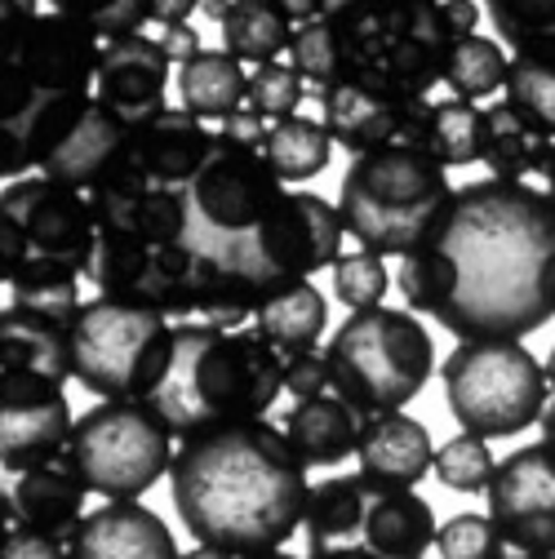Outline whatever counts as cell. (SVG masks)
Segmentation results:
<instances>
[{
  "mask_svg": "<svg viewBox=\"0 0 555 559\" xmlns=\"http://www.w3.org/2000/svg\"><path fill=\"white\" fill-rule=\"evenodd\" d=\"M85 498L90 488L67 466H36L14 479L5 493V528H36V533H58L67 537L85 520Z\"/></svg>",
  "mask_w": 555,
  "mask_h": 559,
  "instance_id": "cell-27",
  "label": "cell"
},
{
  "mask_svg": "<svg viewBox=\"0 0 555 559\" xmlns=\"http://www.w3.org/2000/svg\"><path fill=\"white\" fill-rule=\"evenodd\" d=\"M507 98L555 133V32L520 45L507 67Z\"/></svg>",
  "mask_w": 555,
  "mask_h": 559,
  "instance_id": "cell-34",
  "label": "cell"
},
{
  "mask_svg": "<svg viewBox=\"0 0 555 559\" xmlns=\"http://www.w3.org/2000/svg\"><path fill=\"white\" fill-rule=\"evenodd\" d=\"M516 559H555V555H516Z\"/></svg>",
  "mask_w": 555,
  "mask_h": 559,
  "instance_id": "cell-54",
  "label": "cell"
},
{
  "mask_svg": "<svg viewBox=\"0 0 555 559\" xmlns=\"http://www.w3.org/2000/svg\"><path fill=\"white\" fill-rule=\"evenodd\" d=\"M290 67L316 90L333 85L338 81V40H333V27L324 19H311L303 27H294V45H290Z\"/></svg>",
  "mask_w": 555,
  "mask_h": 559,
  "instance_id": "cell-43",
  "label": "cell"
},
{
  "mask_svg": "<svg viewBox=\"0 0 555 559\" xmlns=\"http://www.w3.org/2000/svg\"><path fill=\"white\" fill-rule=\"evenodd\" d=\"M324 324H329V302H324V294L311 285V280H298V285H285L281 294H271L253 316V329L285 360L303 356V352H316Z\"/></svg>",
  "mask_w": 555,
  "mask_h": 559,
  "instance_id": "cell-30",
  "label": "cell"
},
{
  "mask_svg": "<svg viewBox=\"0 0 555 559\" xmlns=\"http://www.w3.org/2000/svg\"><path fill=\"white\" fill-rule=\"evenodd\" d=\"M49 10L90 23L103 40L133 36L143 32V23H152V0H49Z\"/></svg>",
  "mask_w": 555,
  "mask_h": 559,
  "instance_id": "cell-39",
  "label": "cell"
},
{
  "mask_svg": "<svg viewBox=\"0 0 555 559\" xmlns=\"http://www.w3.org/2000/svg\"><path fill=\"white\" fill-rule=\"evenodd\" d=\"M169 67L174 58L165 53L161 40L133 32V36H116L103 45V62H98V81H94V98L107 103L116 116H125L129 124L147 120L156 111H165V90H169Z\"/></svg>",
  "mask_w": 555,
  "mask_h": 559,
  "instance_id": "cell-20",
  "label": "cell"
},
{
  "mask_svg": "<svg viewBox=\"0 0 555 559\" xmlns=\"http://www.w3.org/2000/svg\"><path fill=\"white\" fill-rule=\"evenodd\" d=\"M94 223L107 236H133V240H187V191L147 182L143 174H133L120 165L111 178H103L90 191Z\"/></svg>",
  "mask_w": 555,
  "mask_h": 559,
  "instance_id": "cell-19",
  "label": "cell"
},
{
  "mask_svg": "<svg viewBox=\"0 0 555 559\" xmlns=\"http://www.w3.org/2000/svg\"><path fill=\"white\" fill-rule=\"evenodd\" d=\"M480 165L489 169L494 178L507 182H524L529 174H551L555 165V133L533 120L520 103H494L484 107V152Z\"/></svg>",
  "mask_w": 555,
  "mask_h": 559,
  "instance_id": "cell-25",
  "label": "cell"
},
{
  "mask_svg": "<svg viewBox=\"0 0 555 559\" xmlns=\"http://www.w3.org/2000/svg\"><path fill=\"white\" fill-rule=\"evenodd\" d=\"M546 382H551V391H555V346H551V356H546Z\"/></svg>",
  "mask_w": 555,
  "mask_h": 559,
  "instance_id": "cell-52",
  "label": "cell"
},
{
  "mask_svg": "<svg viewBox=\"0 0 555 559\" xmlns=\"http://www.w3.org/2000/svg\"><path fill=\"white\" fill-rule=\"evenodd\" d=\"M174 507L187 533L232 555L281 550L307 515V462L267 417L223 423L178 440Z\"/></svg>",
  "mask_w": 555,
  "mask_h": 559,
  "instance_id": "cell-2",
  "label": "cell"
},
{
  "mask_svg": "<svg viewBox=\"0 0 555 559\" xmlns=\"http://www.w3.org/2000/svg\"><path fill=\"white\" fill-rule=\"evenodd\" d=\"M72 559H182L169 524L143 502H107L67 533Z\"/></svg>",
  "mask_w": 555,
  "mask_h": 559,
  "instance_id": "cell-23",
  "label": "cell"
},
{
  "mask_svg": "<svg viewBox=\"0 0 555 559\" xmlns=\"http://www.w3.org/2000/svg\"><path fill=\"white\" fill-rule=\"evenodd\" d=\"M356 462H361V471H369L378 479L418 484L436 466V449H432L427 427L413 423L404 408H395V413H374L365 423Z\"/></svg>",
  "mask_w": 555,
  "mask_h": 559,
  "instance_id": "cell-28",
  "label": "cell"
},
{
  "mask_svg": "<svg viewBox=\"0 0 555 559\" xmlns=\"http://www.w3.org/2000/svg\"><path fill=\"white\" fill-rule=\"evenodd\" d=\"M174 431L147 400H103L76 417L58 466L107 502H138L174 471Z\"/></svg>",
  "mask_w": 555,
  "mask_h": 559,
  "instance_id": "cell-9",
  "label": "cell"
},
{
  "mask_svg": "<svg viewBox=\"0 0 555 559\" xmlns=\"http://www.w3.org/2000/svg\"><path fill=\"white\" fill-rule=\"evenodd\" d=\"M285 200V182L262 156V147L214 133V147L187 187V245L214 253L249 236L275 204Z\"/></svg>",
  "mask_w": 555,
  "mask_h": 559,
  "instance_id": "cell-13",
  "label": "cell"
},
{
  "mask_svg": "<svg viewBox=\"0 0 555 559\" xmlns=\"http://www.w3.org/2000/svg\"><path fill=\"white\" fill-rule=\"evenodd\" d=\"M0 369L36 373V378H49V382L76 378L72 324L10 302L5 311H0Z\"/></svg>",
  "mask_w": 555,
  "mask_h": 559,
  "instance_id": "cell-26",
  "label": "cell"
},
{
  "mask_svg": "<svg viewBox=\"0 0 555 559\" xmlns=\"http://www.w3.org/2000/svg\"><path fill=\"white\" fill-rule=\"evenodd\" d=\"M182 559H240V555H232V550H219V546H196V550H187Z\"/></svg>",
  "mask_w": 555,
  "mask_h": 559,
  "instance_id": "cell-50",
  "label": "cell"
},
{
  "mask_svg": "<svg viewBox=\"0 0 555 559\" xmlns=\"http://www.w3.org/2000/svg\"><path fill=\"white\" fill-rule=\"evenodd\" d=\"M453 200L449 174L427 147H382L352 156L342 174L338 214L346 236L382 258H404L418 249Z\"/></svg>",
  "mask_w": 555,
  "mask_h": 559,
  "instance_id": "cell-6",
  "label": "cell"
},
{
  "mask_svg": "<svg viewBox=\"0 0 555 559\" xmlns=\"http://www.w3.org/2000/svg\"><path fill=\"white\" fill-rule=\"evenodd\" d=\"M0 559H72L67 550V537L58 533H36V528H5V542H0Z\"/></svg>",
  "mask_w": 555,
  "mask_h": 559,
  "instance_id": "cell-45",
  "label": "cell"
},
{
  "mask_svg": "<svg viewBox=\"0 0 555 559\" xmlns=\"http://www.w3.org/2000/svg\"><path fill=\"white\" fill-rule=\"evenodd\" d=\"M210 147H214V133L204 129V120H196L187 107H165L129 129L125 165L133 174H143L147 182L187 191Z\"/></svg>",
  "mask_w": 555,
  "mask_h": 559,
  "instance_id": "cell-21",
  "label": "cell"
},
{
  "mask_svg": "<svg viewBox=\"0 0 555 559\" xmlns=\"http://www.w3.org/2000/svg\"><path fill=\"white\" fill-rule=\"evenodd\" d=\"M178 98L196 120H227L249 103V72L227 49H200L178 62Z\"/></svg>",
  "mask_w": 555,
  "mask_h": 559,
  "instance_id": "cell-29",
  "label": "cell"
},
{
  "mask_svg": "<svg viewBox=\"0 0 555 559\" xmlns=\"http://www.w3.org/2000/svg\"><path fill=\"white\" fill-rule=\"evenodd\" d=\"M365 423H369V413L346 400L338 386H329L320 395L294 400L290 413L281 417V431L290 436V444L298 449L307 466H338L346 457H356Z\"/></svg>",
  "mask_w": 555,
  "mask_h": 559,
  "instance_id": "cell-24",
  "label": "cell"
},
{
  "mask_svg": "<svg viewBox=\"0 0 555 559\" xmlns=\"http://www.w3.org/2000/svg\"><path fill=\"white\" fill-rule=\"evenodd\" d=\"M303 533L307 559H423L436 546V515L413 484L352 471L311 484Z\"/></svg>",
  "mask_w": 555,
  "mask_h": 559,
  "instance_id": "cell-5",
  "label": "cell"
},
{
  "mask_svg": "<svg viewBox=\"0 0 555 559\" xmlns=\"http://www.w3.org/2000/svg\"><path fill=\"white\" fill-rule=\"evenodd\" d=\"M546 195H551V204H555V165H551V174H546Z\"/></svg>",
  "mask_w": 555,
  "mask_h": 559,
  "instance_id": "cell-53",
  "label": "cell"
},
{
  "mask_svg": "<svg viewBox=\"0 0 555 559\" xmlns=\"http://www.w3.org/2000/svg\"><path fill=\"white\" fill-rule=\"evenodd\" d=\"M342 236H346V223L338 214V204H329L316 191H285V200L249 236L204 258L245 271L267 294H281L285 285H298V280L333 266L342 258Z\"/></svg>",
  "mask_w": 555,
  "mask_h": 559,
  "instance_id": "cell-12",
  "label": "cell"
},
{
  "mask_svg": "<svg viewBox=\"0 0 555 559\" xmlns=\"http://www.w3.org/2000/svg\"><path fill=\"white\" fill-rule=\"evenodd\" d=\"M271 294L262 285H253V280L236 266H223L214 258L200 253V280H196V316L204 324L214 329H245L258 307L267 302Z\"/></svg>",
  "mask_w": 555,
  "mask_h": 559,
  "instance_id": "cell-33",
  "label": "cell"
},
{
  "mask_svg": "<svg viewBox=\"0 0 555 559\" xmlns=\"http://www.w3.org/2000/svg\"><path fill=\"white\" fill-rule=\"evenodd\" d=\"M98 245L94 204L85 191L27 174L5 182L0 195V280L36 285V280H85Z\"/></svg>",
  "mask_w": 555,
  "mask_h": 559,
  "instance_id": "cell-7",
  "label": "cell"
},
{
  "mask_svg": "<svg viewBox=\"0 0 555 559\" xmlns=\"http://www.w3.org/2000/svg\"><path fill=\"white\" fill-rule=\"evenodd\" d=\"M453 423L480 440H507L542 423L551 404L546 365L520 342H458L440 369Z\"/></svg>",
  "mask_w": 555,
  "mask_h": 559,
  "instance_id": "cell-11",
  "label": "cell"
},
{
  "mask_svg": "<svg viewBox=\"0 0 555 559\" xmlns=\"http://www.w3.org/2000/svg\"><path fill=\"white\" fill-rule=\"evenodd\" d=\"M129 129L133 124L125 116H116L107 103L90 98V107L81 111V120L67 129V138L45 156V165L36 174H45L49 182H62V187L90 195L103 178H111L125 165Z\"/></svg>",
  "mask_w": 555,
  "mask_h": 559,
  "instance_id": "cell-22",
  "label": "cell"
},
{
  "mask_svg": "<svg viewBox=\"0 0 555 559\" xmlns=\"http://www.w3.org/2000/svg\"><path fill=\"white\" fill-rule=\"evenodd\" d=\"M333 298L352 311H369V307H382L387 289H391V275H387V262L382 253L374 249H356V253H342L333 266Z\"/></svg>",
  "mask_w": 555,
  "mask_h": 559,
  "instance_id": "cell-38",
  "label": "cell"
},
{
  "mask_svg": "<svg viewBox=\"0 0 555 559\" xmlns=\"http://www.w3.org/2000/svg\"><path fill=\"white\" fill-rule=\"evenodd\" d=\"M196 5H200V0H152V23L178 27V23H187L196 14Z\"/></svg>",
  "mask_w": 555,
  "mask_h": 559,
  "instance_id": "cell-49",
  "label": "cell"
},
{
  "mask_svg": "<svg viewBox=\"0 0 555 559\" xmlns=\"http://www.w3.org/2000/svg\"><path fill=\"white\" fill-rule=\"evenodd\" d=\"M161 45H165V53H169L174 62H187L191 53H200V49H204V45H200V32H191L187 23L165 27V32H161Z\"/></svg>",
  "mask_w": 555,
  "mask_h": 559,
  "instance_id": "cell-47",
  "label": "cell"
},
{
  "mask_svg": "<svg viewBox=\"0 0 555 559\" xmlns=\"http://www.w3.org/2000/svg\"><path fill=\"white\" fill-rule=\"evenodd\" d=\"M440 559H507V537L498 533L494 515L462 511L436 528Z\"/></svg>",
  "mask_w": 555,
  "mask_h": 559,
  "instance_id": "cell-40",
  "label": "cell"
},
{
  "mask_svg": "<svg viewBox=\"0 0 555 559\" xmlns=\"http://www.w3.org/2000/svg\"><path fill=\"white\" fill-rule=\"evenodd\" d=\"M85 280L103 298H116L129 307H147L161 316H196L200 253L187 240L161 245V240L98 231Z\"/></svg>",
  "mask_w": 555,
  "mask_h": 559,
  "instance_id": "cell-15",
  "label": "cell"
},
{
  "mask_svg": "<svg viewBox=\"0 0 555 559\" xmlns=\"http://www.w3.org/2000/svg\"><path fill=\"white\" fill-rule=\"evenodd\" d=\"M76 413L62 395V382L36 373L0 369V462L23 475L36 466H54L72 440Z\"/></svg>",
  "mask_w": 555,
  "mask_h": 559,
  "instance_id": "cell-16",
  "label": "cell"
},
{
  "mask_svg": "<svg viewBox=\"0 0 555 559\" xmlns=\"http://www.w3.org/2000/svg\"><path fill=\"white\" fill-rule=\"evenodd\" d=\"M76 382L103 400H152L174 360V324L116 298L81 302L72 320Z\"/></svg>",
  "mask_w": 555,
  "mask_h": 559,
  "instance_id": "cell-10",
  "label": "cell"
},
{
  "mask_svg": "<svg viewBox=\"0 0 555 559\" xmlns=\"http://www.w3.org/2000/svg\"><path fill=\"white\" fill-rule=\"evenodd\" d=\"M494 475H498V462L489 453V440H480L471 431L436 449V479L453 488V493H489Z\"/></svg>",
  "mask_w": 555,
  "mask_h": 559,
  "instance_id": "cell-37",
  "label": "cell"
},
{
  "mask_svg": "<svg viewBox=\"0 0 555 559\" xmlns=\"http://www.w3.org/2000/svg\"><path fill=\"white\" fill-rule=\"evenodd\" d=\"M267 120L245 103V107H236L227 120H223V129L219 133H227V138H236V143H249V147H262V138H267Z\"/></svg>",
  "mask_w": 555,
  "mask_h": 559,
  "instance_id": "cell-46",
  "label": "cell"
},
{
  "mask_svg": "<svg viewBox=\"0 0 555 559\" xmlns=\"http://www.w3.org/2000/svg\"><path fill=\"white\" fill-rule=\"evenodd\" d=\"M507 67H511V58L503 53L498 40L471 32V36L458 40L453 53H449L445 85H449L453 98H462V103H480V98H489V94H498V90L507 85Z\"/></svg>",
  "mask_w": 555,
  "mask_h": 559,
  "instance_id": "cell-35",
  "label": "cell"
},
{
  "mask_svg": "<svg viewBox=\"0 0 555 559\" xmlns=\"http://www.w3.org/2000/svg\"><path fill=\"white\" fill-rule=\"evenodd\" d=\"M489 515L511 550L555 555V444L538 440L498 462L489 484Z\"/></svg>",
  "mask_w": 555,
  "mask_h": 559,
  "instance_id": "cell-18",
  "label": "cell"
},
{
  "mask_svg": "<svg viewBox=\"0 0 555 559\" xmlns=\"http://www.w3.org/2000/svg\"><path fill=\"white\" fill-rule=\"evenodd\" d=\"M103 36L67 14H40L23 40H0V111L23 98H90Z\"/></svg>",
  "mask_w": 555,
  "mask_h": 559,
  "instance_id": "cell-14",
  "label": "cell"
},
{
  "mask_svg": "<svg viewBox=\"0 0 555 559\" xmlns=\"http://www.w3.org/2000/svg\"><path fill=\"white\" fill-rule=\"evenodd\" d=\"M338 81L382 98H427L445 85L458 40L480 23L475 0H329Z\"/></svg>",
  "mask_w": 555,
  "mask_h": 559,
  "instance_id": "cell-3",
  "label": "cell"
},
{
  "mask_svg": "<svg viewBox=\"0 0 555 559\" xmlns=\"http://www.w3.org/2000/svg\"><path fill=\"white\" fill-rule=\"evenodd\" d=\"M400 298L458 342H520L555 320V204L507 178L453 187L436 231L400 258Z\"/></svg>",
  "mask_w": 555,
  "mask_h": 559,
  "instance_id": "cell-1",
  "label": "cell"
},
{
  "mask_svg": "<svg viewBox=\"0 0 555 559\" xmlns=\"http://www.w3.org/2000/svg\"><path fill=\"white\" fill-rule=\"evenodd\" d=\"M329 365L338 373L342 395L374 413H395L418 400L432 382L436 352L432 333L413 311L369 307L346 316V324L329 337Z\"/></svg>",
  "mask_w": 555,
  "mask_h": 559,
  "instance_id": "cell-8",
  "label": "cell"
},
{
  "mask_svg": "<svg viewBox=\"0 0 555 559\" xmlns=\"http://www.w3.org/2000/svg\"><path fill=\"white\" fill-rule=\"evenodd\" d=\"M432 152L445 169L475 165L484 152V107L475 103H436V129H432Z\"/></svg>",
  "mask_w": 555,
  "mask_h": 559,
  "instance_id": "cell-36",
  "label": "cell"
},
{
  "mask_svg": "<svg viewBox=\"0 0 555 559\" xmlns=\"http://www.w3.org/2000/svg\"><path fill=\"white\" fill-rule=\"evenodd\" d=\"M219 23H223V49L253 67L275 62L294 45V23L271 0H227Z\"/></svg>",
  "mask_w": 555,
  "mask_h": 559,
  "instance_id": "cell-31",
  "label": "cell"
},
{
  "mask_svg": "<svg viewBox=\"0 0 555 559\" xmlns=\"http://www.w3.org/2000/svg\"><path fill=\"white\" fill-rule=\"evenodd\" d=\"M10 302L27 307V311H40V316H54V320H67V324H72L76 311H81L76 280H36V285H14Z\"/></svg>",
  "mask_w": 555,
  "mask_h": 559,
  "instance_id": "cell-44",
  "label": "cell"
},
{
  "mask_svg": "<svg viewBox=\"0 0 555 559\" xmlns=\"http://www.w3.org/2000/svg\"><path fill=\"white\" fill-rule=\"evenodd\" d=\"M275 10H281L294 27H303V23H311V19H324V10H329V0H271Z\"/></svg>",
  "mask_w": 555,
  "mask_h": 559,
  "instance_id": "cell-48",
  "label": "cell"
},
{
  "mask_svg": "<svg viewBox=\"0 0 555 559\" xmlns=\"http://www.w3.org/2000/svg\"><path fill=\"white\" fill-rule=\"evenodd\" d=\"M303 76L285 62H262L249 72V107L262 116V120H285V116H298V103H303Z\"/></svg>",
  "mask_w": 555,
  "mask_h": 559,
  "instance_id": "cell-41",
  "label": "cell"
},
{
  "mask_svg": "<svg viewBox=\"0 0 555 559\" xmlns=\"http://www.w3.org/2000/svg\"><path fill=\"white\" fill-rule=\"evenodd\" d=\"M240 559H294V555H285V550H267V555H240Z\"/></svg>",
  "mask_w": 555,
  "mask_h": 559,
  "instance_id": "cell-51",
  "label": "cell"
},
{
  "mask_svg": "<svg viewBox=\"0 0 555 559\" xmlns=\"http://www.w3.org/2000/svg\"><path fill=\"white\" fill-rule=\"evenodd\" d=\"M484 14L511 49L555 32V0H484Z\"/></svg>",
  "mask_w": 555,
  "mask_h": 559,
  "instance_id": "cell-42",
  "label": "cell"
},
{
  "mask_svg": "<svg viewBox=\"0 0 555 559\" xmlns=\"http://www.w3.org/2000/svg\"><path fill=\"white\" fill-rule=\"evenodd\" d=\"M285 391V356L249 324L214 329L204 320L174 324V360L156 395L147 400L174 431L187 440L223 423L267 417Z\"/></svg>",
  "mask_w": 555,
  "mask_h": 559,
  "instance_id": "cell-4",
  "label": "cell"
},
{
  "mask_svg": "<svg viewBox=\"0 0 555 559\" xmlns=\"http://www.w3.org/2000/svg\"><path fill=\"white\" fill-rule=\"evenodd\" d=\"M324 129L333 143L352 156L382 152V147H427L436 129V103L427 98H382L356 85H324L316 90Z\"/></svg>",
  "mask_w": 555,
  "mask_h": 559,
  "instance_id": "cell-17",
  "label": "cell"
},
{
  "mask_svg": "<svg viewBox=\"0 0 555 559\" xmlns=\"http://www.w3.org/2000/svg\"><path fill=\"white\" fill-rule=\"evenodd\" d=\"M333 147L338 143L324 129V120H311V116H285L262 138V156L271 160L275 174H281V182H307V178L324 174Z\"/></svg>",
  "mask_w": 555,
  "mask_h": 559,
  "instance_id": "cell-32",
  "label": "cell"
}]
</instances>
